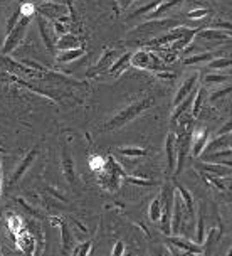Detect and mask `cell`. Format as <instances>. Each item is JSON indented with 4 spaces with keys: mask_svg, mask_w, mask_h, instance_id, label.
Segmentation results:
<instances>
[{
    "mask_svg": "<svg viewBox=\"0 0 232 256\" xmlns=\"http://www.w3.org/2000/svg\"><path fill=\"white\" fill-rule=\"evenodd\" d=\"M152 106H153V98H143V100H138V102H133L125 110H121L120 113H116V115L104 125V128H106V130H118V128H121L123 125H126V123L131 120H135L140 113H143L145 110H148Z\"/></svg>",
    "mask_w": 232,
    "mask_h": 256,
    "instance_id": "obj_1",
    "label": "cell"
},
{
    "mask_svg": "<svg viewBox=\"0 0 232 256\" xmlns=\"http://www.w3.org/2000/svg\"><path fill=\"white\" fill-rule=\"evenodd\" d=\"M180 22L177 19H152V20H147L143 24H140L138 27H135L133 30L130 32L131 36L135 38H157V36H162L165 32L175 29L179 27Z\"/></svg>",
    "mask_w": 232,
    "mask_h": 256,
    "instance_id": "obj_2",
    "label": "cell"
},
{
    "mask_svg": "<svg viewBox=\"0 0 232 256\" xmlns=\"http://www.w3.org/2000/svg\"><path fill=\"white\" fill-rule=\"evenodd\" d=\"M98 174H99V184L106 190H111V192L116 190L118 187H120V180L126 177L125 170H123L121 166L113 157L106 158V166Z\"/></svg>",
    "mask_w": 232,
    "mask_h": 256,
    "instance_id": "obj_3",
    "label": "cell"
},
{
    "mask_svg": "<svg viewBox=\"0 0 232 256\" xmlns=\"http://www.w3.org/2000/svg\"><path fill=\"white\" fill-rule=\"evenodd\" d=\"M174 199H175V189L172 186L165 184L160 194V206H162V216H160V228L163 234L170 236V221H172V209H174Z\"/></svg>",
    "mask_w": 232,
    "mask_h": 256,
    "instance_id": "obj_4",
    "label": "cell"
},
{
    "mask_svg": "<svg viewBox=\"0 0 232 256\" xmlns=\"http://www.w3.org/2000/svg\"><path fill=\"white\" fill-rule=\"evenodd\" d=\"M131 66L138 68V70H147L160 72L165 70V64L160 59V56L153 54L152 51H136L131 54Z\"/></svg>",
    "mask_w": 232,
    "mask_h": 256,
    "instance_id": "obj_5",
    "label": "cell"
},
{
    "mask_svg": "<svg viewBox=\"0 0 232 256\" xmlns=\"http://www.w3.org/2000/svg\"><path fill=\"white\" fill-rule=\"evenodd\" d=\"M29 24H30V17H20L19 22L15 24V27L5 36V40H3V46H2V54H10L13 49L20 44V40L24 39Z\"/></svg>",
    "mask_w": 232,
    "mask_h": 256,
    "instance_id": "obj_6",
    "label": "cell"
},
{
    "mask_svg": "<svg viewBox=\"0 0 232 256\" xmlns=\"http://www.w3.org/2000/svg\"><path fill=\"white\" fill-rule=\"evenodd\" d=\"M197 36H199V39H202V40H209V42H214V49H217L219 46L227 42V40H232V32L219 30V29H211V27L200 29L197 32Z\"/></svg>",
    "mask_w": 232,
    "mask_h": 256,
    "instance_id": "obj_7",
    "label": "cell"
},
{
    "mask_svg": "<svg viewBox=\"0 0 232 256\" xmlns=\"http://www.w3.org/2000/svg\"><path fill=\"white\" fill-rule=\"evenodd\" d=\"M37 26H39V30H40V36H42V40L47 48L49 52H56V40H57V34L54 30L52 24H49L47 20L44 19L42 16L37 17Z\"/></svg>",
    "mask_w": 232,
    "mask_h": 256,
    "instance_id": "obj_8",
    "label": "cell"
},
{
    "mask_svg": "<svg viewBox=\"0 0 232 256\" xmlns=\"http://www.w3.org/2000/svg\"><path fill=\"white\" fill-rule=\"evenodd\" d=\"M168 243H170L172 246H175L177 250L184 251V253H189V254H192V256L204 254L202 244H197L195 241H190V240H187V238L170 236V238H168Z\"/></svg>",
    "mask_w": 232,
    "mask_h": 256,
    "instance_id": "obj_9",
    "label": "cell"
},
{
    "mask_svg": "<svg viewBox=\"0 0 232 256\" xmlns=\"http://www.w3.org/2000/svg\"><path fill=\"white\" fill-rule=\"evenodd\" d=\"M15 243L19 246V250L24 251L27 256H34V253L37 251V240L29 230H22L15 236Z\"/></svg>",
    "mask_w": 232,
    "mask_h": 256,
    "instance_id": "obj_10",
    "label": "cell"
},
{
    "mask_svg": "<svg viewBox=\"0 0 232 256\" xmlns=\"http://www.w3.org/2000/svg\"><path fill=\"white\" fill-rule=\"evenodd\" d=\"M35 155H37V147H34L32 150H30L29 154L25 155L24 158L20 160V164L15 167V172H13V174H12V177H10V179H8V184H10V186H15L17 182H19V180L22 179V177L25 176V172L29 170L30 166H32V162H34Z\"/></svg>",
    "mask_w": 232,
    "mask_h": 256,
    "instance_id": "obj_11",
    "label": "cell"
},
{
    "mask_svg": "<svg viewBox=\"0 0 232 256\" xmlns=\"http://www.w3.org/2000/svg\"><path fill=\"white\" fill-rule=\"evenodd\" d=\"M197 83H199V72H194V74L189 76L187 80H185L184 83L180 84V88L177 90L175 98H174V106H177L179 103L184 102V100L187 98V96L192 93L194 90H197L199 88Z\"/></svg>",
    "mask_w": 232,
    "mask_h": 256,
    "instance_id": "obj_12",
    "label": "cell"
},
{
    "mask_svg": "<svg viewBox=\"0 0 232 256\" xmlns=\"http://www.w3.org/2000/svg\"><path fill=\"white\" fill-rule=\"evenodd\" d=\"M52 224L61 228V248H62V256H69V251L72 248V234L69 231V224L64 222L59 218H51L49 219Z\"/></svg>",
    "mask_w": 232,
    "mask_h": 256,
    "instance_id": "obj_13",
    "label": "cell"
},
{
    "mask_svg": "<svg viewBox=\"0 0 232 256\" xmlns=\"http://www.w3.org/2000/svg\"><path fill=\"white\" fill-rule=\"evenodd\" d=\"M232 150L226 148V150H217V152H211V154H202L200 158L202 162H211V164H219V166H226V167H232Z\"/></svg>",
    "mask_w": 232,
    "mask_h": 256,
    "instance_id": "obj_14",
    "label": "cell"
},
{
    "mask_svg": "<svg viewBox=\"0 0 232 256\" xmlns=\"http://www.w3.org/2000/svg\"><path fill=\"white\" fill-rule=\"evenodd\" d=\"M209 142V130L207 128H199L192 132V155L200 157Z\"/></svg>",
    "mask_w": 232,
    "mask_h": 256,
    "instance_id": "obj_15",
    "label": "cell"
},
{
    "mask_svg": "<svg viewBox=\"0 0 232 256\" xmlns=\"http://www.w3.org/2000/svg\"><path fill=\"white\" fill-rule=\"evenodd\" d=\"M116 59H118V51H116V49H106V51H104V54L101 56V59H99V62L93 68V70H89L88 74L89 76H94V72L108 71L111 68V64L115 62Z\"/></svg>",
    "mask_w": 232,
    "mask_h": 256,
    "instance_id": "obj_16",
    "label": "cell"
},
{
    "mask_svg": "<svg viewBox=\"0 0 232 256\" xmlns=\"http://www.w3.org/2000/svg\"><path fill=\"white\" fill-rule=\"evenodd\" d=\"M40 14H42L44 19H52L59 20L61 17H66L67 8L64 6H59V4H45V6L39 7Z\"/></svg>",
    "mask_w": 232,
    "mask_h": 256,
    "instance_id": "obj_17",
    "label": "cell"
},
{
    "mask_svg": "<svg viewBox=\"0 0 232 256\" xmlns=\"http://www.w3.org/2000/svg\"><path fill=\"white\" fill-rule=\"evenodd\" d=\"M165 154H167V166L168 172H175L177 164V145H175V134H168L165 140Z\"/></svg>",
    "mask_w": 232,
    "mask_h": 256,
    "instance_id": "obj_18",
    "label": "cell"
},
{
    "mask_svg": "<svg viewBox=\"0 0 232 256\" xmlns=\"http://www.w3.org/2000/svg\"><path fill=\"white\" fill-rule=\"evenodd\" d=\"M231 142H232V135H217L216 138L207 142L206 148H204L202 154H211V152H217V150H226L231 147Z\"/></svg>",
    "mask_w": 232,
    "mask_h": 256,
    "instance_id": "obj_19",
    "label": "cell"
},
{
    "mask_svg": "<svg viewBox=\"0 0 232 256\" xmlns=\"http://www.w3.org/2000/svg\"><path fill=\"white\" fill-rule=\"evenodd\" d=\"M131 54L133 52H125V54H121L120 58L116 59L115 62L111 64V68L108 70V72L113 76V78H118L121 74V72H125L128 68L131 66Z\"/></svg>",
    "mask_w": 232,
    "mask_h": 256,
    "instance_id": "obj_20",
    "label": "cell"
},
{
    "mask_svg": "<svg viewBox=\"0 0 232 256\" xmlns=\"http://www.w3.org/2000/svg\"><path fill=\"white\" fill-rule=\"evenodd\" d=\"M184 4V0H162L160 2V6H158L155 10L150 14V16L147 17L148 20H152V19H160L162 16H165L167 12H170V10H174L175 7H179Z\"/></svg>",
    "mask_w": 232,
    "mask_h": 256,
    "instance_id": "obj_21",
    "label": "cell"
},
{
    "mask_svg": "<svg viewBox=\"0 0 232 256\" xmlns=\"http://www.w3.org/2000/svg\"><path fill=\"white\" fill-rule=\"evenodd\" d=\"M77 48H81V39L74 34H62L56 40L57 51H67V49H77Z\"/></svg>",
    "mask_w": 232,
    "mask_h": 256,
    "instance_id": "obj_22",
    "label": "cell"
},
{
    "mask_svg": "<svg viewBox=\"0 0 232 256\" xmlns=\"http://www.w3.org/2000/svg\"><path fill=\"white\" fill-rule=\"evenodd\" d=\"M199 30H200V27H195V29H187L184 32V36H182V38H179L175 42L170 44V49H172V51H175V52L177 51H184L189 44H192V40H194L195 36H197Z\"/></svg>",
    "mask_w": 232,
    "mask_h": 256,
    "instance_id": "obj_23",
    "label": "cell"
},
{
    "mask_svg": "<svg viewBox=\"0 0 232 256\" xmlns=\"http://www.w3.org/2000/svg\"><path fill=\"white\" fill-rule=\"evenodd\" d=\"M197 168L200 172H209L217 177H226V176H229V174H232L231 167L219 166V164H211V162H200V164H197Z\"/></svg>",
    "mask_w": 232,
    "mask_h": 256,
    "instance_id": "obj_24",
    "label": "cell"
},
{
    "mask_svg": "<svg viewBox=\"0 0 232 256\" xmlns=\"http://www.w3.org/2000/svg\"><path fill=\"white\" fill-rule=\"evenodd\" d=\"M62 172H64V177L71 184H74V164H72V157H71V152L67 148V145L62 147Z\"/></svg>",
    "mask_w": 232,
    "mask_h": 256,
    "instance_id": "obj_25",
    "label": "cell"
},
{
    "mask_svg": "<svg viewBox=\"0 0 232 256\" xmlns=\"http://www.w3.org/2000/svg\"><path fill=\"white\" fill-rule=\"evenodd\" d=\"M177 187V194L180 196V199H182V202H184V208H185V211L189 212V218L192 219L195 216V211H194V199H192V194L185 189L184 186H180V184H175Z\"/></svg>",
    "mask_w": 232,
    "mask_h": 256,
    "instance_id": "obj_26",
    "label": "cell"
},
{
    "mask_svg": "<svg viewBox=\"0 0 232 256\" xmlns=\"http://www.w3.org/2000/svg\"><path fill=\"white\" fill-rule=\"evenodd\" d=\"M84 56V48H77V49H67V51H61L56 56V61L57 62H72V61H77L79 58Z\"/></svg>",
    "mask_w": 232,
    "mask_h": 256,
    "instance_id": "obj_27",
    "label": "cell"
},
{
    "mask_svg": "<svg viewBox=\"0 0 232 256\" xmlns=\"http://www.w3.org/2000/svg\"><path fill=\"white\" fill-rule=\"evenodd\" d=\"M219 56V52L216 51H207V52H199V54H192V56H187L184 59L185 66H192V64H199V62H206V61H212Z\"/></svg>",
    "mask_w": 232,
    "mask_h": 256,
    "instance_id": "obj_28",
    "label": "cell"
},
{
    "mask_svg": "<svg viewBox=\"0 0 232 256\" xmlns=\"http://www.w3.org/2000/svg\"><path fill=\"white\" fill-rule=\"evenodd\" d=\"M160 2H162V0H152V2L145 4V6H142V7L135 8V10L128 16V19H130V20H131V19H138V17H143V16H145V17H148L150 14H152V12L155 10V8L160 6Z\"/></svg>",
    "mask_w": 232,
    "mask_h": 256,
    "instance_id": "obj_29",
    "label": "cell"
},
{
    "mask_svg": "<svg viewBox=\"0 0 232 256\" xmlns=\"http://www.w3.org/2000/svg\"><path fill=\"white\" fill-rule=\"evenodd\" d=\"M7 230L10 231L13 236H17L22 230H24V221H22V218L19 214H15V212L7 214Z\"/></svg>",
    "mask_w": 232,
    "mask_h": 256,
    "instance_id": "obj_30",
    "label": "cell"
},
{
    "mask_svg": "<svg viewBox=\"0 0 232 256\" xmlns=\"http://www.w3.org/2000/svg\"><path fill=\"white\" fill-rule=\"evenodd\" d=\"M204 100H206V90L204 88H197V93H195V98H194V103H192V118H197L200 110L204 106Z\"/></svg>",
    "mask_w": 232,
    "mask_h": 256,
    "instance_id": "obj_31",
    "label": "cell"
},
{
    "mask_svg": "<svg viewBox=\"0 0 232 256\" xmlns=\"http://www.w3.org/2000/svg\"><path fill=\"white\" fill-rule=\"evenodd\" d=\"M160 216H162V206H160V198H155L152 202H150V208H148V218L152 222H158L160 221Z\"/></svg>",
    "mask_w": 232,
    "mask_h": 256,
    "instance_id": "obj_32",
    "label": "cell"
},
{
    "mask_svg": "<svg viewBox=\"0 0 232 256\" xmlns=\"http://www.w3.org/2000/svg\"><path fill=\"white\" fill-rule=\"evenodd\" d=\"M116 152L123 155V157H143L147 155V148L142 147H120L116 148Z\"/></svg>",
    "mask_w": 232,
    "mask_h": 256,
    "instance_id": "obj_33",
    "label": "cell"
},
{
    "mask_svg": "<svg viewBox=\"0 0 232 256\" xmlns=\"http://www.w3.org/2000/svg\"><path fill=\"white\" fill-rule=\"evenodd\" d=\"M206 240V222H204V212L199 211L197 216V231H195V243L202 244Z\"/></svg>",
    "mask_w": 232,
    "mask_h": 256,
    "instance_id": "obj_34",
    "label": "cell"
},
{
    "mask_svg": "<svg viewBox=\"0 0 232 256\" xmlns=\"http://www.w3.org/2000/svg\"><path fill=\"white\" fill-rule=\"evenodd\" d=\"M231 78H232L231 74H222V72H219V74H214V72H211V74H207L206 78H204V81H206L207 86H217V84L227 83Z\"/></svg>",
    "mask_w": 232,
    "mask_h": 256,
    "instance_id": "obj_35",
    "label": "cell"
},
{
    "mask_svg": "<svg viewBox=\"0 0 232 256\" xmlns=\"http://www.w3.org/2000/svg\"><path fill=\"white\" fill-rule=\"evenodd\" d=\"M211 70H232V58H216L209 62Z\"/></svg>",
    "mask_w": 232,
    "mask_h": 256,
    "instance_id": "obj_36",
    "label": "cell"
},
{
    "mask_svg": "<svg viewBox=\"0 0 232 256\" xmlns=\"http://www.w3.org/2000/svg\"><path fill=\"white\" fill-rule=\"evenodd\" d=\"M91 248H93V241L91 240H86L83 243H79L76 246L74 250H72V254L71 256H88Z\"/></svg>",
    "mask_w": 232,
    "mask_h": 256,
    "instance_id": "obj_37",
    "label": "cell"
},
{
    "mask_svg": "<svg viewBox=\"0 0 232 256\" xmlns=\"http://www.w3.org/2000/svg\"><path fill=\"white\" fill-rule=\"evenodd\" d=\"M88 164H89V168H91V170L101 172L103 168H104V166H106V158H103L101 155H93V157H89Z\"/></svg>",
    "mask_w": 232,
    "mask_h": 256,
    "instance_id": "obj_38",
    "label": "cell"
},
{
    "mask_svg": "<svg viewBox=\"0 0 232 256\" xmlns=\"http://www.w3.org/2000/svg\"><path fill=\"white\" fill-rule=\"evenodd\" d=\"M207 16H209L207 8H194V10H190L187 14V17L190 20H200V19H204V17H207Z\"/></svg>",
    "mask_w": 232,
    "mask_h": 256,
    "instance_id": "obj_39",
    "label": "cell"
},
{
    "mask_svg": "<svg viewBox=\"0 0 232 256\" xmlns=\"http://www.w3.org/2000/svg\"><path fill=\"white\" fill-rule=\"evenodd\" d=\"M232 93V83L229 86H226V88H222L219 91H216L212 96H211V102H217V100H221V98H224V96L227 94H231Z\"/></svg>",
    "mask_w": 232,
    "mask_h": 256,
    "instance_id": "obj_40",
    "label": "cell"
},
{
    "mask_svg": "<svg viewBox=\"0 0 232 256\" xmlns=\"http://www.w3.org/2000/svg\"><path fill=\"white\" fill-rule=\"evenodd\" d=\"M125 179H126V182H130V184H135V186H145V187H150V186H153V184H155V182H152V180L138 179V177H131V176H126Z\"/></svg>",
    "mask_w": 232,
    "mask_h": 256,
    "instance_id": "obj_41",
    "label": "cell"
},
{
    "mask_svg": "<svg viewBox=\"0 0 232 256\" xmlns=\"http://www.w3.org/2000/svg\"><path fill=\"white\" fill-rule=\"evenodd\" d=\"M19 10L22 17H32L35 14V6H32V4H22Z\"/></svg>",
    "mask_w": 232,
    "mask_h": 256,
    "instance_id": "obj_42",
    "label": "cell"
},
{
    "mask_svg": "<svg viewBox=\"0 0 232 256\" xmlns=\"http://www.w3.org/2000/svg\"><path fill=\"white\" fill-rule=\"evenodd\" d=\"M211 29H219V30H227V32H232V24L227 20H217V22H212Z\"/></svg>",
    "mask_w": 232,
    "mask_h": 256,
    "instance_id": "obj_43",
    "label": "cell"
},
{
    "mask_svg": "<svg viewBox=\"0 0 232 256\" xmlns=\"http://www.w3.org/2000/svg\"><path fill=\"white\" fill-rule=\"evenodd\" d=\"M123 253H125V243L123 241H116L115 246H113L111 256H123Z\"/></svg>",
    "mask_w": 232,
    "mask_h": 256,
    "instance_id": "obj_44",
    "label": "cell"
},
{
    "mask_svg": "<svg viewBox=\"0 0 232 256\" xmlns=\"http://www.w3.org/2000/svg\"><path fill=\"white\" fill-rule=\"evenodd\" d=\"M227 134H232V118L227 123H224L221 130L217 132V135H227Z\"/></svg>",
    "mask_w": 232,
    "mask_h": 256,
    "instance_id": "obj_45",
    "label": "cell"
},
{
    "mask_svg": "<svg viewBox=\"0 0 232 256\" xmlns=\"http://www.w3.org/2000/svg\"><path fill=\"white\" fill-rule=\"evenodd\" d=\"M135 0H116L118 7L121 8V10H126V8H130L131 6H133Z\"/></svg>",
    "mask_w": 232,
    "mask_h": 256,
    "instance_id": "obj_46",
    "label": "cell"
},
{
    "mask_svg": "<svg viewBox=\"0 0 232 256\" xmlns=\"http://www.w3.org/2000/svg\"><path fill=\"white\" fill-rule=\"evenodd\" d=\"M170 253H172V256H192V254H189V253H184V251H180V250H177L175 246H172L170 244Z\"/></svg>",
    "mask_w": 232,
    "mask_h": 256,
    "instance_id": "obj_47",
    "label": "cell"
},
{
    "mask_svg": "<svg viewBox=\"0 0 232 256\" xmlns=\"http://www.w3.org/2000/svg\"><path fill=\"white\" fill-rule=\"evenodd\" d=\"M0 154H7V150H5V148H2V147H0Z\"/></svg>",
    "mask_w": 232,
    "mask_h": 256,
    "instance_id": "obj_48",
    "label": "cell"
},
{
    "mask_svg": "<svg viewBox=\"0 0 232 256\" xmlns=\"http://www.w3.org/2000/svg\"><path fill=\"white\" fill-rule=\"evenodd\" d=\"M227 256H232V248L229 250V253H227Z\"/></svg>",
    "mask_w": 232,
    "mask_h": 256,
    "instance_id": "obj_49",
    "label": "cell"
},
{
    "mask_svg": "<svg viewBox=\"0 0 232 256\" xmlns=\"http://www.w3.org/2000/svg\"><path fill=\"white\" fill-rule=\"evenodd\" d=\"M0 256H2V251H0Z\"/></svg>",
    "mask_w": 232,
    "mask_h": 256,
    "instance_id": "obj_50",
    "label": "cell"
},
{
    "mask_svg": "<svg viewBox=\"0 0 232 256\" xmlns=\"http://www.w3.org/2000/svg\"><path fill=\"white\" fill-rule=\"evenodd\" d=\"M231 58H232V54H231Z\"/></svg>",
    "mask_w": 232,
    "mask_h": 256,
    "instance_id": "obj_51",
    "label": "cell"
},
{
    "mask_svg": "<svg viewBox=\"0 0 232 256\" xmlns=\"http://www.w3.org/2000/svg\"><path fill=\"white\" fill-rule=\"evenodd\" d=\"M49 2H51V0H49Z\"/></svg>",
    "mask_w": 232,
    "mask_h": 256,
    "instance_id": "obj_52",
    "label": "cell"
}]
</instances>
